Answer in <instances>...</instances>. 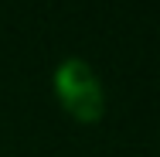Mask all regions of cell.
I'll return each instance as SVG.
<instances>
[{
    "label": "cell",
    "mask_w": 160,
    "mask_h": 157,
    "mask_svg": "<svg viewBox=\"0 0 160 157\" xmlns=\"http://www.w3.org/2000/svg\"><path fill=\"white\" fill-rule=\"evenodd\" d=\"M55 86H58V96L65 99V106L78 120H96L102 113V89H99V79L92 75V68L85 62L68 58L55 72Z\"/></svg>",
    "instance_id": "6da1fadb"
}]
</instances>
